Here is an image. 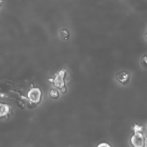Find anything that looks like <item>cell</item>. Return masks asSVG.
Returning <instances> with one entry per match:
<instances>
[{"mask_svg": "<svg viewBox=\"0 0 147 147\" xmlns=\"http://www.w3.org/2000/svg\"><path fill=\"white\" fill-rule=\"evenodd\" d=\"M60 36L63 40H67L69 37V33L67 29H63L60 31Z\"/></svg>", "mask_w": 147, "mask_h": 147, "instance_id": "cell-6", "label": "cell"}, {"mask_svg": "<svg viewBox=\"0 0 147 147\" xmlns=\"http://www.w3.org/2000/svg\"><path fill=\"white\" fill-rule=\"evenodd\" d=\"M130 78V74L129 72H127L126 71H122L120 72H119L116 76L117 80L120 83L122 84H126L127 82H128Z\"/></svg>", "mask_w": 147, "mask_h": 147, "instance_id": "cell-4", "label": "cell"}, {"mask_svg": "<svg viewBox=\"0 0 147 147\" xmlns=\"http://www.w3.org/2000/svg\"><path fill=\"white\" fill-rule=\"evenodd\" d=\"M97 147H111L110 144H109L107 142H102L99 144Z\"/></svg>", "mask_w": 147, "mask_h": 147, "instance_id": "cell-9", "label": "cell"}, {"mask_svg": "<svg viewBox=\"0 0 147 147\" xmlns=\"http://www.w3.org/2000/svg\"><path fill=\"white\" fill-rule=\"evenodd\" d=\"M133 130L134 133H138V132L142 133V130H143V127H142V126L139 125L135 124V125L133 126Z\"/></svg>", "mask_w": 147, "mask_h": 147, "instance_id": "cell-8", "label": "cell"}, {"mask_svg": "<svg viewBox=\"0 0 147 147\" xmlns=\"http://www.w3.org/2000/svg\"><path fill=\"white\" fill-rule=\"evenodd\" d=\"M130 142L133 147H145L146 140L143 134L138 132L134 133L131 137Z\"/></svg>", "mask_w": 147, "mask_h": 147, "instance_id": "cell-2", "label": "cell"}, {"mask_svg": "<svg viewBox=\"0 0 147 147\" xmlns=\"http://www.w3.org/2000/svg\"><path fill=\"white\" fill-rule=\"evenodd\" d=\"M65 75V72L63 71H60L59 74L56 76L53 80V83L55 87L58 88H62L64 86V76Z\"/></svg>", "mask_w": 147, "mask_h": 147, "instance_id": "cell-3", "label": "cell"}, {"mask_svg": "<svg viewBox=\"0 0 147 147\" xmlns=\"http://www.w3.org/2000/svg\"><path fill=\"white\" fill-rule=\"evenodd\" d=\"M41 97L42 92L38 88H32L28 92V98L29 102L33 104L39 103L41 102Z\"/></svg>", "mask_w": 147, "mask_h": 147, "instance_id": "cell-1", "label": "cell"}, {"mask_svg": "<svg viewBox=\"0 0 147 147\" xmlns=\"http://www.w3.org/2000/svg\"><path fill=\"white\" fill-rule=\"evenodd\" d=\"M59 92L57 89H52L49 91V95L53 99H57L59 96Z\"/></svg>", "mask_w": 147, "mask_h": 147, "instance_id": "cell-7", "label": "cell"}, {"mask_svg": "<svg viewBox=\"0 0 147 147\" xmlns=\"http://www.w3.org/2000/svg\"><path fill=\"white\" fill-rule=\"evenodd\" d=\"M10 111V107L8 105L0 103V118L6 116Z\"/></svg>", "mask_w": 147, "mask_h": 147, "instance_id": "cell-5", "label": "cell"}, {"mask_svg": "<svg viewBox=\"0 0 147 147\" xmlns=\"http://www.w3.org/2000/svg\"><path fill=\"white\" fill-rule=\"evenodd\" d=\"M2 0H0V7L2 5Z\"/></svg>", "mask_w": 147, "mask_h": 147, "instance_id": "cell-10", "label": "cell"}]
</instances>
